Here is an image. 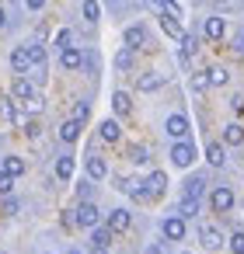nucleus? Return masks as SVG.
Returning <instances> with one entry per match:
<instances>
[{"label": "nucleus", "mask_w": 244, "mask_h": 254, "mask_svg": "<svg viewBox=\"0 0 244 254\" xmlns=\"http://www.w3.org/2000/svg\"><path fill=\"white\" fill-rule=\"evenodd\" d=\"M77 198L81 202H91V181H81L77 185Z\"/></svg>", "instance_id": "nucleus-38"}, {"label": "nucleus", "mask_w": 244, "mask_h": 254, "mask_svg": "<svg viewBox=\"0 0 244 254\" xmlns=\"http://www.w3.org/2000/svg\"><path fill=\"white\" fill-rule=\"evenodd\" d=\"M60 66H63V70H81V66H84V53H81L77 46L60 49Z\"/></svg>", "instance_id": "nucleus-10"}, {"label": "nucleus", "mask_w": 244, "mask_h": 254, "mask_svg": "<svg viewBox=\"0 0 244 254\" xmlns=\"http://www.w3.org/2000/svg\"><path fill=\"white\" fill-rule=\"evenodd\" d=\"M21 129H25V136H32V139L39 136V122H35V119H28V122H25Z\"/></svg>", "instance_id": "nucleus-39"}, {"label": "nucleus", "mask_w": 244, "mask_h": 254, "mask_svg": "<svg viewBox=\"0 0 244 254\" xmlns=\"http://www.w3.org/2000/svg\"><path fill=\"white\" fill-rule=\"evenodd\" d=\"M230 108H234L237 115H244V98H241V94H237V98H230Z\"/></svg>", "instance_id": "nucleus-40"}, {"label": "nucleus", "mask_w": 244, "mask_h": 254, "mask_svg": "<svg viewBox=\"0 0 244 254\" xmlns=\"http://www.w3.org/2000/svg\"><path fill=\"white\" fill-rule=\"evenodd\" d=\"M202 32H206V39H209V42H220V39L227 35V21H223V18H206Z\"/></svg>", "instance_id": "nucleus-14"}, {"label": "nucleus", "mask_w": 244, "mask_h": 254, "mask_svg": "<svg viewBox=\"0 0 244 254\" xmlns=\"http://www.w3.org/2000/svg\"><path fill=\"white\" fill-rule=\"evenodd\" d=\"M157 87H164V73H157V70H147L136 80V91H157Z\"/></svg>", "instance_id": "nucleus-16"}, {"label": "nucleus", "mask_w": 244, "mask_h": 254, "mask_svg": "<svg viewBox=\"0 0 244 254\" xmlns=\"http://www.w3.org/2000/svg\"><path fill=\"white\" fill-rule=\"evenodd\" d=\"M199 240H202L206 251H220V247H223V233H220L213 223H202V226H199Z\"/></svg>", "instance_id": "nucleus-5"}, {"label": "nucleus", "mask_w": 244, "mask_h": 254, "mask_svg": "<svg viewBox=\"0 0 244 254\" xmlns=\"http://www.w3.org/2000/svg\"><path fill=\"white\" fill-rule=\"evenodd\" d=\"M25 7H28V11H42V7H46V0H25Z\"/></svg>", "instance_id": "nucleus-43"}, {"label": "nucleus", "mask_w": 244, "mask_h": 254, "mask_svg": "<svg viewBox=\"0 0 244 254\" xmlns=\"http://www.w3.org/2000/svg\"><path fill=\"white\" fill-rule=\"evenodd\" d=\"M143 185H147V195H150V198H161V195L167 191V174H164V171H150V178H147Z\"/></svg>", "instance_id": "nucleus-9"}, {"label": "nucleus", "mask_w": 244, "mask_h": 254, "mask_svg": "<svg viewBox=\"0 0 244 254\" xmlns=\"http://www.w3.org/2000/svg\"><path fill=\"white\" fill-rule=\"evenodd\" d=\"M161 28H164V35H171V39H181V35H185L181 25H178V18H171V14H161Z\"/></svg>", "instance_id": "nucleus-25"}, {"label": "nucleus", "mask_w": 244, "mask_h": 254, "mask_svg": "<svg viewBox=\"0 0 244 254\" xmlns=\"http://www.w3.org/2000/svg\"><path fill=\"white\" fill-rule=\"evenodd\" d=\"M115 66H119V70H133V49H122V53L115 56Z\"/></svg>", "instance_id": "nucleus-32"}, {"label": "nucleus", "mask_w": 244, "mask_h": 254, "mask_svg": "<svg viewBox=\"0 0 244 254\" xmlns=\"http://www.w3.org/2000/svg\"><path fill=\"white\" fill-rule=\"evenodd\" d=\"M202 191H206V178H199V174H192V178L185 181V188H181L185 198H202Z\"/></svg>", "instance_id": "nucleus-19"}, {"label": "nucleus", "mask_w": 244, "mask_h": 254, "mask_svg": "<svg viewBox=\"0 0 244 254\" xmlns=\"http://www.w3.org/2000/svg\"><path fill=\"white\" fill-rule=\"evenodd\" d=\"M206 160H209L213 167H223V164H227V150H223L220 143H209V146H206Z\"/></svg>", "instance_id": "nucleus-22"}, {"label": "nucleus", "mask_w": 244, "mask_h": 254, "mask_svg": "<svg viewBox=\"0 0 244 254\" xmlns=\"http://www.w3.org/2000/svg\"><path fill=\"white\" fill-rule=\"evenodd\" d=\"M4 212H7V216H14V212H18V202H14L11 195H7V202H4Z\"/></svg>", "instance_id": "nucleus-41"}, {"label": "nucleus", "mask_w": 244, "mask_h": 254, "mask_svg": "<svg viewBox=\"0 0 244 254\" xmlns=\"http://www.w3.org/2000/svg\"><path fill=\"white\" fill-rule=\"evenodd\" d=\"M70 42H74V35H70V32L63 28V32L56 35V49H70Z\"/></svg>", "instance_id": "nucleus-37"}, {"label": "nucleus", "mask_w": 244, "mask_h": 254, "mask_svg": "<svg viewBox=\"0 0 244 254\" xmlns=\"http://www.w3.org/2000/svg\"><path fill=\"white\" fill-rule=\"evenodd\" d=\"M206 77H209V87H223V84L230 80V73H227L223 66H209V70H206Z\"/></svg>", "instance_id": "nucleus-27"}, {"label": "nucleus", "mask_w": 244, "mask_h": 254, "mask_svg": "<svg viewBox=\"0 0 244 254\" xmlns=\"http://www.w3.org/2000/svg\"><path fill=\"white\" fill-rule=\"evenodd\" d=\"M174 216H181V219L199 216V198H185V195H181V202H178V212H174Z\"/></svg>", "instance_id": "nucleus-23"}, {"label": "nucleus", "mask_w": 244, "mask_h": 254, "mask_svg": "<svg viewBox=\"0 0 244 254\" xmlns=\"http://www.w3.org/2000/svg\"><path fill=\"white\" fill-rule=\"evenodd\" d=\"M192 160H195V146H192L188 139H178V143L171 146V164H174V167H192Z\"/></svg>", "instance_id": "nucleus-2"}, {"label": "nucleus", "mask_w": 244, "mask_h": 254, "mask_svg": "<svg viewBox=\"0 0 244 254\" xmlns=\"http://www.w3.org/2000/svg\"><path fill=\"white\" fill-rule=\"evenodd\" d=\"M209 87V77L206 73H192V91H206Z\"/></svg>", "instance_id": "nucleus-36"}, {"label": "nucleus", "mask_w": 244, "mask_h": 254, "mask_svg": "<svg viewBox=\"0 0 244 254\" xmlns=\"http://www.w3.org/2000/svg\"><path fill=\"white\" fill-rule=\"evenodd\" d=\"M112 237H115V233H112L108 226H94V233H91V247H105V251H108Z\"/></svg>", "instance_id": "nucleus-24"}, {"label": "nucleus", "mask_w": 244, "mask_h": 254, "mask_svg": "<svg viewBox=\"0 0 244 254\" xmlns=\"http://www.w3.org/2000/svg\"><path fill=\"white\" fill-rule=\"evenodd\" d=\"M11 70H14L18 77H25V73L32 70V56H28V46H18V49L11 53Z\"/></svg>", "instance_id": "nucleus-8"}, {"label": "nucleus", "mask_w": 244, "mask_h": 254, "mask_svg": "<svg viewBox=\"0 0 244 254\" xmlns=\"http://www.w3.org/2000/svg\"><path fill=\"white\" fill-rule=\"evenodd\" d=\"M4 25H7V11H4V7H0V28H4Z\"/></svg>", "instance_id": "nucleus-46"}, {"label": "nucleus", "mask_w": 244, "mask_h": 254, "mask_svg": "<svg viewBox=\"0 0 244 254\" xmlns=\"http://www.w3.org/2000/svg\"><path fill=\"white\" fill-rule=\"evenodd\" d=\"M11 94L25 105V101H32L35 98V87H32V80L28 77H14V84H11Z\"/></svg>", "instance_id": "nucleus-13"}, {"label": "nucleus", "mask_w": 244, "mask_h": 254, "mask_svg": "<svg viewBox=\"0 0 244 254\" xmlns=\"http://www.w3.org/2000/svg\"><path fill=\"white\" fill-rule=\"evenodd\" d=\"M28 56H32V70L35 66H46V49L42 46H28Z\"/></svg>", "instance_id": "nucleus-30"}, {"label": "nucleus", "mask_w": 244, "mask_h": 254, "mask_svg": "<svg viewBox=\"0 0 244 254\" xmlns=\"http://www.w3.org/2000/svg\"><path fill=\"white\" fill-rule=\"evenodd\" d=\"M126 157H129L133 164H147V160H150V153H147V146H136V143H133V146L126 150Z\"/></svg>", "instance_id": "nucleus-29"}, {"label": "nucleus", "mask_w": 244, "mask_h": 254, "mask_svg": "<svg viewBox=\"0 0 244 254\" xmlns=\"http://www.w3.org/2000/svg\"><path fill=\"white\" fill-rule=\"evenodd\" d=\"M11 191H14V178H11V174H4V171H0V195H4V198H7Z\"/></svg>", "instance_id": "nucleus-35"}, {"label": "nucleus", "mask_w": 244, "mask_h": 254, "mask_svg": "<svg viewBox=\"0 0 244 254\" xmlns=\"http://www.w3.org/2000/svg\"><path fill=\"white\" fill-rule=\"evenodd\" d=\"M91 254H108V251L105 247H91Z\"/></svg>", "instance_id": "nucleus-47"}, {"label": "nucleus", "mask_w": 244, "mask_h": 254, "mask_svg": "<svg viewBox=\"0 0 244 254\" xmlns=\"http://www.w3.org/2000/svg\"><path fill=\"white\" fill-rule=\"evenodd\" d=\"M0 171H4V174H11V178H21V174H25V157H4Z\"/></svg>", "instance_id": "nucleus-21"}, {"label": "nucleus", "mask_w": 244, "mask_h": 254, "mask_svg": "<svg viewBox=\"0 0 244 254\" xmlns=\"http://www.w3.org/2000/svg\"><path fill=\"white\" fill-rule=\"evenodd\" d=\"M81 126H84V122L67 119V122L60 126V139H63V143H77V139H81Z\"/></svg>", "instance_id": "nucleus-18"}, {"label": "nucleus", "mask_w": 244, "mask_h": 254, "mask_svg": "<svg viewBox=\"0 0 244 254\" xmlns=\"http://www.w3.org/2000/svg\"><path fill=\"white\" fill-rule=\"evenodd\" d=\"M181 254H188V251H181Z\"/></svg>", "instance_id": "nucleus-49"}, {"label": "nucleus", "mask_w": 244, "mask_h": 254, "mask_svg": "<svg viewBox=\"0 0 244 254\" xmlns=\"http://www.w3.org/2000/svg\"><path fill=\"white\" fill-rule=\"evenodd\" d=\"M108 4H119V0H108Z\"/></svg>", "instance_id": "nucleus-48"}, {"label": "nucleus", "mask_w": 244, "mask_h": 254, "mask_svg": "<svg viewBox=\"0 0 244 254\" xmlns=\"http://www.w3.org/2000/svg\"><path fill=\"white\" fill-rule=\"evenodd\" d=\"M209 205H213V212H230L234 209V191L227 185H216L209 191Z\"/></svg>", "instance_id": "nucleus-3"}, {"label": "nucleus", "mask_w": 244, "mask_h": 254, "mask_svg": "<svg viewBox=\"0 0 244 254\" xmlns=\"http://www.w3.org/2000/svg\"><path fill=\"white\" fill-rule=\"evenodd\" d=\"M199 53V39L195 35H181V60H192Z\"/></svg>", "instance_id": "nucleus-28"}, {"label": "nucleus", "mask_w": 244, "mask_h": 254, "mask_svg": "<svg viewBox=\"0 0 244 254\" xmlns=\"http://www.w3.org/2000/svg\"><path fill=\"white\" fill-rule=\"evenodd\" d=\"M87 178H91V181H105V178H108V160L98 157V153H91V157H87Z\"/></svg>", "instance_id": "nucleus-12"}, {"label": "nucleus", "mask_w": 244, "mask_h": 254, "mask_svg": "<svg viewBox=\"0 0 244 254\" xmlns=\"http://www.w3.org/2000/svg\"><path fill=\"white\" fill-rule=\"evenodd\" d=\"M227 247L234 251V254H244V233L237 230V233H230V240H227Z\"/></svg>", "instance_id": "nucleus-33"}, {"label": "nucleus", "mask_w": 244, "mask_h": 254, "mask_svg": "<svg viewBox=\"0 0 244 254\" xmlns=\"http://www.w3.org/2000/svg\"><path fill=\"white\" fill-rule=\"evenodd\" d=\"M98 139H101V143H119V139H122V126H119L115 119H105V122L98 126Z\"/></svg>", "instance_id": "nucleus-11"}, {"label": "nucleus", "mask_w": 244, "mask_h": 254, "mask_svg": "<svg viewBox=\"0 0 244 254\" xmlns=\"http://www.w3.org/2000/svg\"><path fill=\"white\" fill-rule=\"evenodd\" d=\"M74 223H77V226H84V230H94V226L101 223L98 205H94V202H81V205L74 209Z\"/></svg>", "instance_id": "nucleus-1"}, {"label": "nucleus", "mask_w": 244, "mask_h": 254, "mask_svg": "<svg viewBox=\"0 0 244 254\" xmlns=\"http://www.w3.org/2000/svg\"><path fill=\"white\" fill-rule=\"evenodd\" d=\"M164 132H167V136L178 143V139H188V132H192V129H188V119H185V115H167Z\"/></svg>", "instance_id": "nucleus-4"}, {"label": "nucleus", "mask_w": 244, "mask_h": 254, "mask_svg": "<svg viewBox=\"0 0 244 254\" xmlns=\"http://www.w3.org/2000/svg\"><path fill=\"white\" fill-rule=\"evenodd\" d=\"M112 233H126L129 226H133V216H129V209H112L108 212V223H105Z\"/></svg>", "instance_id": "nucleus-6"}, {"label": "nucleus", "mask_w": 244, "mask_h": 254, "mask_svg": "<svg viewBox=\"0 0 244 254\" xmlns=\"http://www.w3.org/2000/svg\"><path fill=\"white\" fill-rule=\"evenodd\" d=\"M161 233H164L167 240H185V219H181V216L161 219Z\"/></svg>", "instance_id": "nucleus-7"}, {"label": "nucleus", "mask_w": 244, "mask_h": 254, "mask_svg": "<svg viewBox=\"0 0 244 254\" xmlns=\"http://www.w3.org/2000/svg\"><path fill=\"white\" fill-rule=\"evenodd\" d=\"M81 11H84V18H87V21H98V14H101L98 0H84V7H81Z\"/></svg>", "instance_id": "nucleus-31"}, {"label": "nucleus", "mask_w": 244, "mask_h": 254, "mask_svg": "<svg viewBox=\"0 0 244 254\" xmlns=\"http://www.w3.org/2000/svg\"><path fill=\"white\" fill-rule=\"evenodd\" d=\"M122 39H126V49H133V53H136V49L147 42V28H143V25H129Z\"/></svg>", "instance_id": "nucleus-15"}, {"label": "nucleus", "mask_w": 244, "mask_h": 254, "mask_svg": "<svg viewBox=\"0 0 244 254\" xmlns=\"http://www.w3.org/2000/svg\"><path fill=\"white\" fill-rule=\"evenodd\" d=\"M112 112H115L119 119H126V115L133 112V98H129L126 91H115V94H112Z\"/></svg>", "instance_id": "nucleus-17"}, {"label": "nucleus", "mask_w": 244, "mask_h": 254, "mask_svg": "<svg viewBox=\"0 0 244 254\" xmlns=\"http://www.w3.org/2000/svg\"><path fill=\"white\" fill-rule=\"evenodd\" d=\"M143 254H164V247H161V244H150V247H147Z\"/></svg>", "instance_id": "nucleus-45"}, {"label": "nucleus", "mask_w": 244, "mask_h": 254, "mask_svg": "<svg viewBox=\"0 0 244 254\" xmlns=\"http://www.w3.org/2000/svg\"><path fill=\"white\" fill-rule=\"evenodd\" d=\"M25 105H28V108H32V112H42V98H39V94H35V98H32V101H25Z\"/></svg>", "instance_id": "nucleus-44"}, {"label": "nucleus", "mask_w": 244, "mask_h": 254, "mask_svg": "<svg viewBox=\"0 0 244 254\" xmlns=\"http://www.w3.org/2000/svg\"><path fill=\"white\" fill-rule=\"evenodd\" d=\"M56 178L70 181L74 178V157H56Z\"/></svg>", "instance_id": "nucleus-26"}, {"label": "nucleus", "mask_w": 244, "mask_h": 254, "mask_svg": "<svg viewBox=\"0 0 244 254\" xmlns=\"http://www.w3.org/2000/svg\"><path fill=\"white\" fill-rule=\"evenodd\" d=\"M234 53H244V32L234 35Z\"/></svg>", "instance_id": "nucleus-42"}, {"label": "nucleus", "mask_w": 244, "mask_h": 254, "mask_svg": "<svg viewBox=\"0 0 244 254\" xmlns=\"http://www.w3.org/2000/svg\"><path fill=\"white\" fill-rule=\"evenodd\" d=\"M87 115H91V105H87V101H77V105H74V119H77V122H87Z\"/></svg>", "instance_id": "nucleus-34"}, {"label": "nucleus", "mask_w": 244, "mask_h": 254, "mask_svg": "<svg viewBox=\"0 0 244 254\" xmlns=\"http://www.w3.org/2000/svg\"><path fill=\"white\" fill-rule=\"evenodd\" d=\"M223 143H227V146H241V143H244V126H241V122H230V126L223 129Z\"/></svg>", "instance_id": "nucleus-20"}]
</instances>
